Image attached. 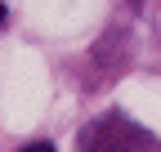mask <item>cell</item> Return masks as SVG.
<instances>
[{
  "label": "cell",
  "instance_id": "obj_1",
  "mask_svg": "<svg viewBox=\"0 0 161 152\" xmlns=\"http://www.w3.org/2000/svg\"><path fill=\"white\" fill-rule=\"evenodd\" d=\"M85 152H161V148L143 134V130H134L130 121L108 117V121H98L85 134Z\"/></svg>",
  "mask_w": 161,
  "mask_h": 152
},
{
  "label": "cell",
  "instance_id": "obj_2",
  "mask_svg": "<svg viewBox=\"0 0 161 152\" xmlns=\"http://www.w3.org/2000/svg\"><path fill=\"white\" fill-rule=\"evenodd\" d=\"M23 152H54V143H27Z\"/></svg>",
  "mask_w": 161,
  "mask_h": 152
}]
</instances>
